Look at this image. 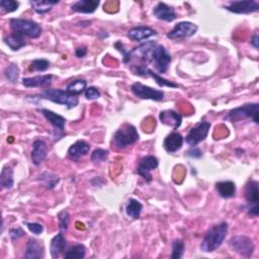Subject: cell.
<instances>
[{
    "instance_id": "1",
    "label": "cell",
    "mask_w": 259,
    "mask_h": 259,
    "mask_svg": "<svg viewBox=\"0 0 259 259\" xmlns=\"http://www.w3.org/2000/svg\"><path fill=\"white\" fill-rule=\"evenodd\" d=\"M228 229L229 226L226 222L218 224V225H215L211 229H209L201 241V251L205 253H210L216 251L219 247H221L224 240L226 239Z\"/></svg>"
},
{
    "instance_id": "2",
    "label": "cell",
    "mask_w": 259,
    "mask_h": 259,
    "mask_svg": "<svg viewBox=\"0 0 259 259\" xmlns=\"http://www.w3.org/2000/svg\"><path fill=\"white\" fill-rule=\"evenodd\" d=\"M30 97L40 98V99H48V100H51V101L57 103V105L66 106L68 110L76 108L79 103V99L76 95H73L71 93H69L67 90L65 91L63 89L48 88L44 90L41 94L33 95Z\"/></svg>"
},
{
    "instance_id": "3",
    "label": "cell",
    "mask_w": 259,
    "mask_h": 259,
    "mask_svg": "<svg viewBox=\"0 0 259 259\" xmlns=\"http://www.w3.org/2000/svg\"><path fill=\"white\" fill-rule=\"evenodd\" d=\"M139 134L136 128L132 125L126 124L120 129H118L114 135V145L117 150H123L128 146L135 144L139 140Z\"/></svg>"
},
{
    "instance_id": "4",
    "label": "cell",
    "mask_w": 259,
    "mask_h": 259,
    "mask_svg": "<svg viewBox=\"0 0 259 259\" xmlns=\"http://www.w3.org/2000/svg\"><path fill=\"white\" fill-rule=\"evenodd\" d=\"M10 29L13 32H19L23 36L29 37L30 39H37L42 34V27L33 21L22 20V19H12L10 20Z\"/></svg>"
},
{
    "instance_id": "5",
    "label": "cell",
    "mask_w": 259,
    "mask_h": 259,
    "mask_svg": "<svg viewBox=\"0 0 259 259\" xmlns=\"http://www.w3.org/2000/svg\"><path fill=\"white\" fill-rule=\"evenodd\" d=\"M258 103H248V105L241 106L230 111L224 119L235 123L238 120L249 118L255 124H258Z\"/></svg>"
},
{
    "instance_id": "6",
    "label": "cell",
    "mask_w": 259,
    "mask_h": 259,
    "mask_svg": "<svg viewBox=\"0 0 259 259\" xmlns=\"http://www.w3.org/2000/svg\"><path fill=\"white\" fill-rule=\"evenodd\" d=\"M151 60L152 63L155 65L156 70L159 73L163 74L168 70L170 63L172 61V57L163 46L156 45L153 49Z\"/></svg>"
},
{
    "instance_id": "7",
    "label": "cell",
    "mask_w": 259,
    "mask_h": 259,
    "mask_svg": "<svg viewBox=\"0 0 259 259\" xmlns=\"http://www.w3.org/2000/svg\"><path fill=\"white\" fill-rule=\"evenodd\" d=\"M245 199L248 203V212L254 217L259 215V184L255 180H249L245 187Z\"/></svg>"
},
{
    "instance_id": "8",
    "label": "cell",
    "mask_w": 259,
    "mask_h": 259,
    "mask_svg": "<svg viewBox=\"0 0 259 259\" xmlns=\"http://www.w3.org/2000/svg\"><path fill=\"white\" fill-rule=\"evenodd\" d=\"M211 129V124L205 120H201L196 127L192 128L185 138V142L192 147H196L198 144L205 140Z\"/></svg>"
},
{
    "instance_id": "9",
    "label": "cell",
    "mask_w": 259,
    "mask_h": 259,
    "mask_svg": "<svg viewBox=\"0 0 259 259\" xmlns=\"http://www.w3.org/2000/svg\"><path fill=\"white\" fill-rule=\"evenodd\" d=\"M131 91L133 94L141 99H150L154 101H161L164 98V92L162 90L154 89L146 86L140 82H136L131 86Z\"/></svg>"
},
{
    "instance_id": "10",
    "label": "cell",
    "mask_w": 259,
    "mask_h": 259,
    "mask_svg": "<svg viewBox=\"0 0 259 259\" xmlns=\"http://www.w3.org/2000/svg\"><path fill=\"white\" fill-rule=\"evenodd\" d=\"M229 245L234 252L244 257H250L254 252L253 241L246 236L232 237L229 241Z\"/></svg>"
},
{
    "instance_id": "11",
    "label": "cell",
    "mask_w": 259,
    "mask_h": 259,
    "mask_svg": "<svg viewBox=\"0 0 259 259\" xmlns=\"http://www.w3.org/2000/svg\"><path fill=\"white\" fill-rule=\"evenodd\" d=\"M198 26L191 22L178 23L168 33L167 38L171 40H181L191 38L197 33Z\"/></svg>"
},
{
    "instance_id": "12",
    "label": "cell",
    "mask_w": 259,
    "mask_h": 259,
    "mask_svg": "<svg viewBox=\"0 0 259 259\" xmlns=\"http://www.w3.org/2000/svg\"><path fill=\"white\" fill-rule=\"evenodd\" d=\"M158 165H159L158 159L153 156V155H148V156H145L140 160L139 166L137 168V173L142 176L147 182H151L152 181L151 171L156 169Z\"/></svg>"
},
{
    "instance_id": "13",
    "label": "cell",
    "mask_w": 259,
    "mask_h": 259,
    "mask_svg": "<svg viewBox=\"0 0 259 259\" xmlns=\"http://www.w3.org/2000/svg\"><path fill=\"white\" fill-rule=\"evenodd\" d=\"M225 8L237 14H249L258 11L259 4L254 0H240V1H230Z\"/></svg>"
},
{
    "instance_id": "14",
    "label": "cell",
    "mask_w": 259,
    "mask_h": 259,
    "mask_svg": "<svg viewBox=\"0 0 259 259\" xmlns=\"http://www.w3.org/2000/svg\"><path fill=\"white\" fill-rule=\"evenodd\" d=\"M45 255V248L42 241L30 238L26 245L25 258L28 259H41Z\"/></svg>"
},
{
    "instance_id": "15",
    "label": "cell",
    "mask_w": 259,
    "mask_h": 259,
    "mask_svg": "<svg viewBox=\"0 0 259 259\" xmlns=\"http://www.w3.org/2000/svg\"><path fill=\"white\" fill-rule=\"evenodd\" d=\"M157 32L155 29L149 28V27H144V26H139L133 28L128 31V38L134 42H142L144 40H147L151 37L156 36Z\"/></svg>"
},
{
    "instance_id": "16",
    "label": "cell",
    "mask_w": 259,
    "mask_h": 259,
    "mask_svg": "<svg viewBox=\"0 0 259 259\" xmlns=\"http://www.w3.org/2000/svg\"><path fill=\"white\" fill-rule=\"evenodd\" d=\"M153 15L159 21L168 22V23L173 22L174 20H176V17H177L173 7L167 5L164 2H159L156 6L154 7Z\"/></svg>"
},
{
    "instance_id": "17",
    "label": "cell",
    "mask_w": 259,
    "mask_h": 259,
    "mask_svg": "<svg viewBox=\"0 0 259 259\" xmlns=\"http://www.w3.org/2000/svg\"><path fill=\"white\" fill-rule=\"evenodd\" d=\"M48 145L43 140H37L32 144V151H31V161L32 163L39 166L47 157L48 155Z\"/></svg>"
},
{
    "instance_id": "18",
    "label": "cell",
    "mask_w": 259,
    "mask_h": 259,
    "mask_svg": "<svg viewBox=\"0 0 259 259\" xmlns=\"http://www.w3.org/2000/svg\"><path fill=\"white\" fill-rule=\"evenodd\" d=\"M159 118L161 120V123L166 126H170L173 128L174 130H177L182 123V116L178 113L168 110V111H163L159 115Z\"/></svg>"
},
{
    "instance_id": "19",
    "label": "cell",
    "mask_w": 259,
    "mask_h": 259,
    "mask_svg": "<svg viewBox=\"0 0 259 259\" xmlns=\"http://www.w3.org/2000/svg\"><path fill=\"white\" fill-rule=\"evenodd\" d=\"M183 145V137L179 134V133H171L170 135H168L163 143L164 149L168 152V153H175L177 152L179 149H181Z\"/></svg>"
},
{
    "instance_id": "20",
    "label": "cell",
    "mask_w": 259,
    "mask_h": 259,
    "mask_svg": "<svg viewBox=\"0 0 259 259\" xmlns=\"http://www.w3.org/2000/svg\"><path fill=\"white\" fill-rule=\"evenodd\" d=\"M42 114L43 115L46 117V119L48 120V122L53 126V128L58 131V132H63L64 129H65V125H66V119L64 116L52 112V111H49V110H42Z\"/></svg>"
},
{
    "instance_id": "21",
    "label": "cell",
    "mask_w": 259,
    "mask_h": 259,
    "mask_svg": "<svg viewBox=\"0 0 259 259\" xmlns=\"http://www.w3.org/2000/svg\"><path fill=\"white\" fill-rule=\"evenodd\" d=\"M90 150V145L84 141L75 142L68 150V156L73 160H77L85 155H87Z\"/></svg>"
},
{
    "instance_id": "22",
    "label": "cell",
    "mask_w": 259,
    "mask_h": 259,
    "mask_svg": "<svg viewBox=\"0 0 259 259\" xmlns=\"http://www.w3.org/2000/svg\"><path fill=\"white\" fill-rule=\"evenodd\" d=\"M99 3L98 0H79L71 5V9L80 13H93L97 9Z\"/></svg>"
},
{
    "instance_id": "23",
    "label": "cell",
    "mask_w": 259,
    "mask_h": 259,
    "mask_svg": "<svg viewBox=\"0 0 259 259\" xmlns=\"http://www.w3.org/2000/svg\"><path fill=\"white\" fill-rule=\"evenodd\" d=\"M53 76L52 75H41L30 78H24L23 84L26 87H49L52 83Z\"/></svg>"
},
{
    "instance_id": "24",
    "label": "cell",
    "mask_w": 259,
    "mask_h": 259,
    "mask_svg": "<svg viewBox=\"0 0 259 259\" xmlns=\"http://www.w3.org/2000/svg\"><path fill=\"white\" fill-rule=\"evenodd\" d=\"M216 189L223 199H231L236 195V185L233 181H220L216 183Z\"/></svg>"
},
{
    "instance_id": "25",
    "label": "cell",
    "mask_w": 259,
    "mask_h": 259,
    "mask_svg": "<svg viewBox=\"0 0 259 259\" xmlns=\"http://www.w3.org/2000/svg\"><path fill=\"white\" fill-rule=\"evenodd\" d=\"M66 245H67V241L65 237L63 236L62 233H58L51 241L50 251H51L52 257L53 258L58 257L64 251Z\"/></svg>"
},
{
    "instance_id": "26",
    "label": "cell",
    "mask_w": 259,
    "mask_h": 259,
    "mask_svg": "<svg viewBox=\"0 0 259 259\" xmlns=\"http://www.w3.org/2000/svg\"><path fill=\"white\" fill-rule=\"evenodd\" d=\"M3 41L8 46V48L12 51H19L27 45L25 36H23V34L19 32H13L9 34V36L3 39Z\"/></svg>"
},
{
    "instance_id": "27",
    "label": "cell",
    "mask_w": 259,
    "mask_h": 259,
    "mask_svg": "<svg viewBox=\"0 0 259 259\" xmlns=\"http://www.w3.org/2000/svg\"><path fill=\"white\" fill-rule=\"evenodd\" d=\"M143 210V204L135 199H130L127 205H126V213L127 215L133 219L138 220L141 216Z\"/></svg>"
},
{
    "instance_id": "28",
    "label": "cell",
    "mask_w": 259,
    "mask_h": 259,
    "mask_svg": "<svg viewBox=\"0 0 259 259\" xmlns=\"http://www.w3.org/2000/svg\"><path fill=\"white\" fill-rule=\"evenodd\" d=\"M14 184L13 180V170L12 167L6 165L1 170V175H0V185L4 189L12 188Z\"/></svg>"
},
{
    "instance_id": "29",
    "label": "cell",
    "mask_w": 259,
    "mask_h": 259,
    "mask_svg": "<svg viewBox=\"0 0 259 259\" xmlns=\"http://www.w3.org/2000/svg\"><path fill=\"white\" fill-rule=\"evenodd\" d=\"M59 1H47V0H39V1H29L31 8L39 14H44L49 12L52 7L58 4Z\"/></svg>"
},
{
    "instance_id": "30",
    "label": "cell",
    "mask_w": 259,
    "mask_h": 259,
    "mask_svg": "<svg viewBox=\"0 0 259 259\" xmlns=\"http://www.w3.org/2000/svg\"><path fill=\"white\" fill-rule=\"evenodd\" d=\"M87 83L84 79H76L67 85V91L73 95H79L85 91Z\"/></svg>"
},
{
    "instance_id": "31",
    "label": "cell",
    "mask_w": 259,
    "mask_h": 259,
    "mask_svg": "<svg viewBox=\"0 0 259 259\" xmlns=\"http://www.w3.org/2000/svg\"><path fill=\"white\" fill-rule=\"evenodd\" d=\"M39 180L48 188V189H53L60 181V178L51 173V172H43V173L39 176Z\"/></svg>"
},
{
    "instance_id": "32",
    "label": "cell",
    "mask_w": 259,
    "mask_h": 259,
    "mask_svg": "<svg viewBox=\"0 0 259 259\" xmlns=\"http://www.w3.org/2000/svg\"><path fill=\"white\" fill-rule=\"evenodd\" d=\"M147 77H152L155 81H156V83L161 86V87H171V88H177L179 87V85L172 82V81H169L165 78H163L161 75L157 74L153 72L151 69H148V72H147Z\"/></svg>"
},
{
    "instance_id": "33",
    "label": "cell",
    "mask_w": 259,
    "mask_h": 259,
    "mask_svg": "<svg viewBox=\"0 0 259 259\" xmlns=\"http://www.w3.org/2000/svg\"><path fill=\"white\" fill-rule=\"evenodd\" d=\"M85 254H86V249L84 245L76 244L65 253L64 257L66 259H82L85 257Z\"/></svg>"
},
{
    "instance_id": "34",
    "label": "cell",
    "mask_w": 259,
    "mask_h": 259,
    "mask_svg": "<svg viewBox=\"0 0 259 259\" xmlns=\"http://www.w3.org/2000/svg\"><path fill=\"white\" fill-rule=\"evenodd\" d=\"M4 75L6 79L11 83H16L20 76V68L16 64H10L6 69Z\"/></svg>"
},
{
    "instance_id": "35",
    "label": "cell",
    "mask_w": 259,
    "mask_h": 259,
    "mask_svg": "<svg viewBox=\"0 0 259 259\" xmlns=\"http://www.w3.org/2000/svg\"><path fill=\"white\" fill-rule=\"evenodd\" d=\"M50 67V62L46 59H36L30 63L29 70L34 72H45Z\"/></svg>"
},
{
    "instance_id": "36",
    "label": "cell",
    "mask_w": 259,
    "mask_h": 259,
    "mask_svg": "<svg viewBox=\"0 0 259 259\" xmlns=\"http://www.w3.org/2000/svg\"><path fill=\"white\" fill-rule=\"evenodd\" d=\"M184 252V242L180 239H176L172 243V253L171 258L172 259H180Z\"/></svg>"
},
{
    "instance_id": "37",
    "label": "cell",
    "mask_w": 259,
    "mask_h": 259,
    "mask_svg": "<svg viewBox=\"0 0 259 259\" xmlns=\"http://www.w3.org/2000/svg\"><path fill=\"white\" fill-rule=\"evenodd\" d=\"M109 157V151L105 149H95L91 154V161L94 163H101L105 162Z\"/></svg>"
},
{
    "instance_id": "38",
    "label": "cell",
    "mask_w": 259,
    "mask_h": 259,
    "mask_svg": "<svg viewBox=\"0 0 259 259\" xmlns=\"http://www.w3.org/2000/svg\"><path fill=\"white\" fill-rule=\"evenodd\" d=\"M0 6L5 11V12H13L17 10L20 6V3L17 1H14V0H1L0 1Z\"/></svg>"
},
{
    "instance_id": "39",
    "label": "cell",
    "mask_w": 259,
    "mask_h": 259,
    "mask_svg": "<svg viewBox=\"0 0 259 259\" xmlns=\"http://www.w3.org/2000/svg\"><path fill=\"white\" fill-rule=\"evenodd\" d=\"M59 219V226L62 231H67L69 227V223H70V219H69V214L66 211H62L58 214Z\"/></svg>"
},
{
    "instance_id": "40",
    "label": "cell",
    "mask_w": 259,
    "mask_h": 259,
    "mask_svg": "<svg viewBox=\"0 0 259 259\" xmlns=\"http://www.w3.org/2000/svg\"><path fill=\"white\" fill-rule=\"evenodd\" d=\"M24 224L28 227V229L34 235H41L44 231V226L42 225V224L28 223V222H24Z\"/></svg>"
},
{
    "instance_id": "41",
    "label": "cell",
    "mask_w": 259,
    "mask_h": 259,
    "mask_svg": "<svg viewBox=\"0 0 259 259\" xmlns=\"http://www.w3.org/2000/svg\"><path fill=\"white\" fill-rule=\"evenodd\" d=\"M115 48L119 51L120 53L123 54V59H124V62L125 63H130L131 61V56H130V51H127L125 50V46L122 42H116L115 44Z\"/></svg>"
},
{
    "instance_id": "42",
    "label": "cell",
    "mask_w": 259,
    "mask_h": 259,
    "mask_svg": "<svg viewBox=\"0 0 259 259\" xmlns=\"http://www.w3.org/2000/svg\"><path fill=\"white\" fill-rule=\"evenodd\" d=\"M85 97L89 99V100H93V99H97L100 97V91L96 88L93 87V86H90V87H87L85 89Z\"/></svg>"
},
{
    "instance_id": "43",
    "label": "cell",
    "mask_w": 259,
    "mask_h": 259,
    "mask_svg": "<svg viewBox=\"0 0 259 259\" xmlns=\"http://www.w3.org/2000/svg\"><path fill=\"white\" fill-rule=\"evenodd\" d=\"M9 235H10V238L12 241H16V240H19L20 238L24 237L26 235V232L21 227H16V228H13L10 230Z\"/></svg>"
},
{
    "instance_id": "44",
    "label": "cell",
    "mask_w": 259,
    "mask_h": 259,
    "mask_svg": "<svg viewBox=\"0 0 259 259\" xmlns=\"http://www.w3.org/2000/svg\"><path fill=\"white\" fill-rule=\"evenodd\" d=\"M187 156L193 158H201L202 156V152L199 148L193 147L191 150L187 151Z\"/></svg>"
},
{
    "instance_id": "45",
    "label": "cell",
    "mask_w": 259,
    "mask_h": 259,
    "mask_svg": "<svg viewBox=\"0 0 259 259\" xmlns=\"http://www.w3.org/2000/svg\"><path fill=\"white\" fill-rule=\"evenodd\" d=\"M86 54H87V48L86 47H79L75 51V55L77 58H83Z\"/></svg>"
},
{
    "instance_id": "46",
    "label": "cell",
    "mask_w": 259,
    "mask_h": 259,
    "mask_svg": "<svg viewBox=\"0 0 259 259\" xmlns=\"http://www.w3.org/2000/svg\"><path fill=\"white\" fill-rule=\"evenodd\" d=\"M250 43L256 50H258V48H259V37H258L257 33H255L254 36L251 38V42Z\"/></svg>"
}]
</instances>
